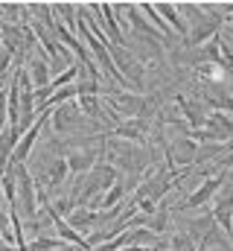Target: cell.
Returning <instances> with one entry per match:
<instances>
[{"instance_id":"cell-1","label":"cell","mask_w":233,"mask_h":251,"mask_svg":"<svg viewBox=\"0 0 233 251\" xmlns=\"http://www.w3.org/2000/svg\"><path fill=\"white\" fill-rule=\"evenodd\" d=\"M15 178H18V204H21L23 216L29 222H35V216H38V187H35V181H32V176L23 164L15 167Z\"/></svg>"},{"instance_id":"cell-2","label":"cell","mask_w":233,"mask_h":251,"mask_svg":"<svg viewBox=\"0 0 233 251\" xmlns=\"http://www.w3.org/2000/svg\"><path fill=\"white\" fill-rule=\"evenodd\" d=\"M85 114H82V108H79V102L76 100H70V102H61L56 111L50 114V123L56 131H79V128H85Z\"/></svg>"},{"instance_id":"cell-3","label":"cell","mask_w":233,"mask_h":251,"mask_svg":"<svg viewBox=\"0 0 233 251\" xmlns=\"http://www.w3.org/2000/svg\"><path fill=\"white\" fill-rule=\"evenodd\" d=\"M122 12H125V18H128L125 24L131 26V32H134V35H140V41H155V44H169V41H166V38H163V35H161V32H158V29H155L152 24H149V21H143V18H140V9H137V6H131V3H125V6H122Z\"/></svg>"},{"instance_id":"cell-4","label":"cell","mask_w":233,"mask_h":251,"mask_svg":"<svg viewBox=\"0 0 233 251\" xmlns=\"http://www.w3.org/2000/svg\"><path fill=\"white\" fill-rule=\"evenodd\" d=\"M225 173H228V170H225ZM225 173H219V176H213V178H204V181H201V187L192 190V193L181 201V207H204V204H210V201L219 196V190H222Z\"/></svg>"},{"instance_id":"cell-5","label":"cell","mask_w":233,"mask_h":251,"mask_svg":"<svg viewBox=\"0 0 233 251\" xmlns=\"http://www.w3.org/2000/svg\"><path fill=\"white\" fill-rule=\"evenodd\" d=\"M178 108H181L184 123L189 126V131L207 126V114H210V111H207V105H204L198 97H178Z\"/></svg>"},{"instance_id":"cell-6","label":"cell","mask_w":233,"mask_h":251,"mask_svg":"<svg viewBox=\"0 0 233 251\" xmlns=\"http://www.w3.org/2000/svg\"><path fill=\"white\" fill-rule=\"evenodd\" d=\"M44 213H47V219L53 222V228H56V234L64 240V243H70V246H79L82 251H91V243L82 237V234H76L70 225H67V219L61 216V213H56V207L53 204H44Z\"/></svg>"},{"instance_id":"cell-7","label":"cell","mask_w":233,"mask_h":251,"mask_svg":"<svg viewBox=\"0 0 233 251\" xmlns=\"http://www.w3.org/2000/svg\"><path fill=\"white\" fill-rule=\"evenodd\" d=\"M18 143H21V128L18 126H6V131H0V173H6Z\"/></svg>"},{"instance_id":"cell-8","label":"cell","mask_w":233,"mask_h":251,"mask_svg":"<svg viewBox=\"0 0 233 251\" xmlns=\"http://www.w3.org/2000/svg\"><path fill=\"white\" fill-rule=\"evenodd\" d=\"M29 82H32L35 91H44L50 85V64H47V59H32L29 62Z\"/></svg>"},{"instance_id":"cell-9","label":"cell","mask_w":233,"mask_h":251,"mask_svg":"<svg viewBox=\"0 0 233 251\" xmlns=\"http://www.w3.org/2000/svg\"><path fill=\"white\" fill-rule=\"evenodd\" d=\"M155 12H158L161 18H166V21L172 24L175 32H178V35H181V38L186 41V24H184V21L178 18V6H172V3H158V6H155ZM186 47H189V44H186Z\"/></svg>"},{"instance_id":"cell-10","label":"cell","mask_w":233,"mask_h":251,"mask_svg":"<svg viewBox=\"0 0 233 251\" xmlns=\"http://www.w3.org/2000/svg\"><path fill=\"white\" fill-rule=\"evenodd\" d=\"M76 102H79V108H82V114H85L88 120H99V117H105L102 102L96 100V94H79Z\"/></svg>"},{"instance_id":"cell-11","label":"cell","mask_w":233,"mask_h":251,"mask_svg":"<svg viewBox=\"0 0 233 251\" xmlns=\"http://www.w3.org/2000/svg\"><path fill=\"white\" fill-rule=\"evenodd\" d=\"M93 222H96V210L93 207H73V213L67 216V225L73 231H82V228H88Z\"/></svg>"},{"instance_id":"cell-12","label":"cell","mask_w":233,"mask_h":251,"mask_svg":"<svg viewBox=\"0 0 233 251\" xmlns=\"http://www.w3.org/2000/svg\"><path fill=\"white\" fill-rule=\"evenodd\" d=\"M166 225H169V207H166V201H158V210L149 216V231H155V234H163L166 231Z\"/></svg>"},{"instance_id":"cell-13","label":"cell","mask_w":233,"mask_h":251,"mask_svg":"<svg viewBox=\"0 0 233 251\" xmlns=\"http://www.w3.org/2000/svg\"><path fill=\"white\" fill-rule=\"evenodd\" d=\"M140 12H143V15H149L152 26H155V29H158L163 38H169V26H166V21H163V18L155 12V6H152V3H140Z\"/></svg>"},{"instance_id":"cell-14","label":"cell","mask_w":233,"mask_h":251,"mask_svg":"<svg viewBox=\"0 0 233 251\" xmlns=\"http://www.w3.org/2000/svg\"><path fill=\"white\" fill-rule=\"evenodd\" d=\"M125 193H128V190H125V184H119V181H116L114 187H111L105 196H102V199H99V207H114V204H119Z\"/></svg>"},{"instance_id":"cell-15","label":"cell","mask_w":233,"mask_h":251,"mask_svg":"<svg viewBox=\"0 0 233 251\" xmlns=\"http://www.w3.org/2000/svg\"><path fill=\"white\" fill-rule=\"evenodd\" d=\"M64 249V240H53V237H41V240H32L26 251H58Z\"/></svg>"}]
</instances>
